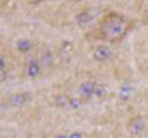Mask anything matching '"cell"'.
<instances>
[{"label":"cell","instance_id":"obj_1","mask_svg":"<svg viewBox=\"0 0 148 138\" xmlns=\"http://www.w3.org/2000/svg\"><path fill=\"white\" fill-rule=\"evenodd\" d=\"M131 26H133L131 21L124 14L115 12V10H109L98 21L97 38L102 41H107V43H119L126 38Z\"/></svg>","mask_w":148,"mask_h":138},{"label":"cell","instance_id":"obj_3","mask_svg":"<svg viewBox=\"0 0 148 138\" xmlns=\"http://www.w3.org/2000/svg\"><path fill=\"white\" fill-rule=\"evenodd\" d=\"M97 88H98V83L93 81V79H88V81L81 83L79 85V100L88 102L91 97H97Z\"/></svg>","mask_w":148,"mask_h":138},{"label":"cell","instance_id":"obj_8","mask_svg":"<svg viewBox=\"0 0 148 138\" xmlns=\"http://www.w3.org/2000/svg\"><path fill=\"white\" fill-rule=\"evenodd\" d=\"M28 100H29V93H16V95L10 97V104L14 107H21V105H24Z\"/></svg>","mask_w":148,"mask_h":138},{"label":"cell","instance_id":"obj_2","mask_svg":"<svg viewBox=\"0 0 148 138\" xmlns=\"http://www.w3.org/2000/svg\"><path fill=\"white\" fill-rule=\"evenodd\" d=\"M24 72H26V76L31 78V79L38 78V76L43 72V68H41V64H40L38 55H33V54L28 55V59H26V62H24Z\"/></svg>","mask_w":148,"mask_h":138},{"label":"cell","instance_id":"obj_7","mask_svg":"<svg viewBox=\"0 0 148 138\" xmlns=\"http://www.w3.org/2000/svg\"><path fill=\"white\" fill-rule=\"evenodd\" d=\"M53 104L57 107H60V109H67V107H73L74 100L71 97H67V95H55L53 97Z\"/></svg>","mask_w":148,"mask_h":138},{"label":"cell","instance_id":"obj_10","mask_svg":"<svg viewBox=\"0 0 148 138\" xmlns=\"http://www.w3.org/2000/svg\"><path fill=\"white\" fill-rule=\"evenodd\" d=\"M71 138H81V135L77 133V135H73V137H71Z\"/></svg>","mask_w":148,"mask_h":138},{"label":"cell","instance_id":"obj_6","mask_svg":"<svg viewBox=\"0 0 148 138\" xmlns=\"http://www.w3.org/2000/svg\"><path fill=\"white\" fill-rule=\"evenodd\" d=\"M38 59H40V64H41L43 71L52 69L53 64H55V57H53V52L50 48H41L40 54H38Z\"/></svg>","mask_w":148,"mask_h":138},{"label":"cell","instance_id":"obj_4","mask_svg":"<svg viewBox=\"0 0 148 138\" xmlns=\"http://www.w3.org/2000/svg\"><path fill=\"white\" fill-rule=\"evenodd\" d=\"M127 131L131 133V135H141L143 131H145V128H147V121H145V117L143 116H140V114H134V116H131L129 119H127Z\"/></svg>","mask_w":148,"mask_h":138},{"label":"cell","instance_id":"obj_5","mask_svg":"<svg viewBox=\"0 0 148 138\" xmlns=\"http://www.w3.org/2000/svg\"><path fill=\"white\" fill-rule=\"evenodd\" d=\"M112 50L109 45H97L95 48H93V59L95 61H98V62H107V61H110L112 59Z\"/></svg>","mask_w":148,"mask_h":138},{"label":"cell","instance_id":"obj_9","mask_svg":"<svg viewBox=\"0 0 148 138\" xmlns=\"http://www.w3.org/2000/svg\"><path fill=\"white\" fill-rule=\"evenodd\" d=\"M31 48H33V41L29 40H19L17 41V50L26 54V55H31Z\"/></svg>","mask_w":148,"mask_h":138}]
</instances>
